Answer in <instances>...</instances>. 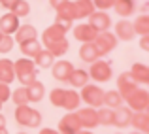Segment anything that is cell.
<instances>
[{"mask_svg":"<svg viewBox=\"0 0 149 134\" xmlns=\"http://www.w3.org/2000/svg\"><path fill=\"white\" fill-rule=\"evenodd\" d=\"M115 134H123V132H115Z\"/></svg>","mask_w":149,"mask_h":134,"instance_id":"f5cc1de1","label":"cell"},{"mask_svg":"<svg viewBox=\"0 0 149 134\" xmlns=\"http://www.w3.org/2000/svg\"><path fill=\"white\" fill-rule=\"evenodd\" d=\"M0 131H8V127H6V117L0 113Z\"/></svg>","mask_w":149,"mask_h":134,"instance_id":"f6af8a7d","label":"cell"},{"mask_svg":"<svg viewBox=\"0 0 149 134\" xmlns=\"http://www.w3.org/2000/svg\"><path fill=\"white\" fill-rule=\"evenodd\" d=\"M123 96L117 91H104V106L109 110H115L119 106H123Z\"/></svg>","mask_w":149,"mask_h":134,"instance_id":"f1b7e54d","label":"cell"},{"mask_svg":"<svg viewBox=\"0 0 149 134\" xmlns=\"http://www.w3.org/2000/svg\"><path fill=\"white\" fill-rule=\"evenodd\" d=\"M132 29H134L136 36H147L149 34V15L147 13H142L134 19L132 23Z\"/></svg>","mask_w":149,"mask_h":134,"instance_id":"4316f807","label":"cell"},{"mask_svg":"<svg viewBox=\"0 0 149 134\" xmlns=\"http://www.w3.org/2000/svg\"><path fill=\"white\" fill-rule=\"evenodd\" d=\"M10 96H11V89H10V85H6V83H0V102H8L10 100Z\"/></svg>","mask_w":149,"mask_h":134,"instance_id":"ab89813d","label":"cell"},{"mask_svg":"<svg viewBox=\"0 0 149 134\" xmlns=\"http://www.w3.org/2000/svg\"><path fill=\"white\" fill-rule=\"evenodd\" d=\"M68 47H70V44L66 40H62V42H58V44H55V45H51V47H47V51L53 57H62V55L68 51Z\"/></svg>","mask_w":149,"mask_h":134,"instance_id":"e575fe53","label":"cell"},{"mask_svg":"<svg viewBox=\"0 0 149 134\" xmlns=\"http://www.w3.org/2000/svg\"><path fill=\"white\" fill-rule=\"evenodd\" d=\"M111 117H113V110L106 108V106H102V108L96 110V119H98V125H104V127L111 125Z\"/></svg>","mask_w":149,"mask_h":134,"instance_id":"d6a6232c","label":"cell"},{"mask_svg":"<svg viewBox=\"0 0 149 134\" xmlns=\"http://www.w3.org/2000/svg\"><path fill=\"white\" fill-rule=\"evenodd\" d=\"M96 30L93 29L89 23H79V25L74 27V38H76L77 42H81V44H89V42H95L96 38Z\"/></svg>","mask_w":149,"mask_h":134,"instance_id":"8fae6325","label":"cell"},{"mask_svg":"<svg viewBox=\"0 0 149 134\" xmlns=\"http://www.w3.org/2000/svg\"><path fill=\"white\" fill-rule=\"evenodd\" d=\"M66 2H68V0H49V6H51V8H53V10H55V11H57V10H58V8H61V6H62V4H66Z\"/></svg>","mask_w":149,"mask_h":134,"instance_id":"7bdbcfd3","label":"cell"},{"mask_svg":"<svg viewBox=\"0 0 149 134\" xmlns=\"http://www.w3.org/2000/svg\"><path fill=\"white\" fill-rule=\"evenodd\" d=\"M130 74L138 83H149V68H147V64L134 62L132 68H130Z\"/></svg>","mask_w":149,"mask_h":134,"instance_id":"484cf974","label":"cell"},{"mask_svg":"<svg viewBox=\"0 0 149 134\" xmlns=\"http://www.w3.org/2000/svg\"><path fill=\"white\" fill-rule=\"evenodd\" d=\"M117 42H119V40L115 38V34H111L109 30L96 34V38H95V45L98 47V51L102 53V57L108 55V53H111V51L117 47Z\"/></svg>","mask_w":149,"mask_h":134,"instance_id":"5b68a950","label":"cell"},{"mask_svg":"<svg viewBox=\"0 0 149 134\" xmlns=\"http://www.w3.org/2000/svg\"><path fill=\"white\" fill-rule=\"evenodd\" d=\"M130 117H132V110L128 106H119L113 110V117H111V125L117 128H125L130 125Z\"/></svg>","mask_w":149,"mask_h":134,"instance_id":"5bb4252c","label":"cell"},{"mask_svg":"<svg viewBox=\"0 0 149 134\" xmlns=\"http://www.w3.org/2000/svg\"><path fill=\"white\" fill-rule=\"evenodd\" d=\"M49 102H51V106H55V108H62V102H64V89L57 87V89L51 91L49 93Z\"/></svg>","mask_w":149,"mask_h":134,"instance_id":"836d02e7","label":"cell"},{"mask_svg":"<svg viewBox=\"0 0 149 134\" xmlns=\"http://www.w3.org/2000/svg\"><path fill=\"white\" fill-rule=\"evenodd\" d=\"M0 38H2V32H0Z\"/></svg>","mask_w":149,"mask_h":134,"instance_id":"db71d44e","label":"cell"},{"mask_svg":"<svg viewBox=\"0 0 149 134\" xmlns=\"http://www.w3.org/2000/svg\"><path fill=\"white\" fill-rule=\"evenodd\" d=\"M0 4H2V6L6 8V10H10V8L15 4V0H0Z\"/></svg>","mask_w":149,"mask_h":134,"instance_id":"ee69618b","label":"cell"},{"mask_svg":"<svg viewBox=\"0 0 149 134\" xmlns=\"http://www.w3.org/2000/svg\"><path fill=\"white\" fill-rule=\"evenodd\" d=\"M79 98L89 106V108L98 110V108H102V106H104V89H102L100 85L87 83L85 87H81Z\"/></svg>","mask_w":149,"mask_h":134,"instance_id":"7a4b0ae2","label":"cell"},{"mask_svg":"<svg viewBox=\"0 0 149 134\" xmlns=\"http://www.w3.org/2000/svg\"><path fill=\"white\" fill-rule=\"evenodd\" d=\"M42 125V113L38 110H34V115H32V121H30V127L29 128H38Z\"/></svg>","mask_w":149,"mask_h":134,"instance_id":"60d3db41","label":"cell"},{"mask_svg":"<svg viewBox=\"0 0 149 134\" xmlns=\"http://www.w3.org/2000/svg\"><path fill=\"white\" fill-rule=\"evenodd\" d=\"M146 2H147V0H146Z\"/></svg>","mask_w":149,"mask_h":134,"instance_id":"11a10c76","label":"cell"},{"mask_svg":"<svg viewBox=\"0 0 149 134\" xmlns=\"http://www.w3.org/2000/svg\"><path fill=\"white\" fill-rule=\"evenodd\" d=\"M102 57V53L98 51V47L95 45V42H89V44H83L79 47V59L83 62H89V64H93L95 61H98Z\"/></svg>","mask_w":149,"mask_h":134,"instance_id":"2e32d148","label":"cell"},{"mask_svg":"<svg viewBox=\"0 0 149 134\" xmlns=\"http://www.w3.org/2000/svg\"><path fill=\"white\" fill-rule=\"evenodd\" d=\"M0 134H8V131H0Z\"/></svg>","mask_w":149,"mask_h":134,"instance_id":"681fc988","label":"cell"},{"mask_svg":"<svg viewBox=\"0 0 149 134\" xmlns=\"http://www.w3.org/2000/svg\"><path fill=\"white\" fill-rule=\"evenodd\" d=\"M79 134H93L91 131H79Z\"/></svg>","mask_w":149,"mask_h":134,"instance_id":"7dc6e473","label":"cell"},{"mask_svg":"<svg viewBox=\"0 0 149 134\" xmlns=\"http://www.w3.org/2000/svg\"><path fill=\"white\" fill-rule=\"evenodd\" d=\"M26 94H29V102H40L45 96V87L42 81H32L30 85H26Z\"/></svg>","mask_w":149,"mask_h":134,"instance_id":"d4e9b609","label":"cell"},{"mask_svg":"<svg viewBox=\"0 0 149 134\" xmlns=\"http://www.w3.org/2000/svg\"><path fill=\"white\" fill-rule=\"evenodd\" d=\"M72 70H74V64L70 61H55L53 66H51V74L57 81H68Z\"/></svg>","mask_w":149,"mask_h":134,"instance_id":"4fadbf2b","label":"cell"},{"mask_svg":"<svg viewBox=\"0 0 149 134\" xmlns=\"http://www.w3.org/2000/svg\"><path fill=\"white\" fill-rule=\"evenodd\" d=\"M111 74H113V68H111V62L108 61H95L91 64V70H89V80H95L96 83H106V81L111 80Z\"/></svg>","mask_w":149,"mask_h":134,"instance_id":"277c9868","label":"cell"},{"mask_svg":"<svg viewBox=\"0 0 149 134\" xmlns=\"http://www.w3.org/2000/svg\"><path fill=\"white\" fill-rule=\"evenodd\" d=\"M32 115H34V110L30 108L29 104L15 108V121H17V125H21V127H30Z\"/></svg>","mask_w":149,"mask_h":134,"instance_id":"603a6c76","label":"cell"},{"mask_svg":"<svg viewBox=\"0 0 149 134\" xmlns=\"http://www.w3.org/2000/svg\"><path fill=\"white\" fill-rule=\"evenodd\" d=\"M130 125H132V127H134L138 132L147 134V131H149V113H147V112H132Z\"/></svg>","mask_w":149,"mask_h":134,"instance_id":"ffe728a7","label":"cell"},{"mask_svg":"<svg viewBox=\"0 0 149 134\" xmlns=\"http://www.w3.org/2000/svg\"><path fill=\"white\" fill-rule=\"evenodd\" d=\"M130 134H143V132H138V131H136V132H130Z\"/></svg>","mask_w":149,"mask_h":134,"instance_id":"c3c4849f","label":"cell"},{"mask_svg":"<svg viewBox=\"0 0 149 134\" xmlns=\"http://www.w3.org/2000/svg\"><path fill=\"white\" fill-rule=\"evenodd\" d=\"M10 100H13V102H15V106H25V104H30V102H29V94H26V87H25V85H21V87H17L15 91H11Z\"/></svg>","mask_w":149,"mask_h":134,"instance_id":"1f68e13d","label":"cell"},{"mask_svg":"<svg viewBox=\"0 0 149 134\" xmlns=\"http://www.w3.org/2000/svg\"><path fill=\"white\" fill-rule=\"evenodd\" d=\"M68 83L72 85L74 89L85 87V85L89 83V72L83 70V68H74L72 74H70V77H68Z\"/></svg>","mask_w":149,"mask_h":134,"instance_id":"7402d4cb","label":"cell"},{"mask_svg":"<svg viewBox=\"0 0 149 134\" xmlns=\"http://www.w3.org/2000/svg\"><path fill=\"white\" fill-rule=\"evenodd\" d=\"M62 40H66V30L61 29L58 25H55V23L51 27H47L44 30V34H42V42H44L45 49L55 45V44H58V42H62Z\"/></svg>","mask_w":149,"mask_h":134,"instance_id":"8992f818","label":"cell"},{"mask_svg":"<svg viewBox=\"0 0 149 134\" xmlns=\"http://www.w3.org/2000/svg\"><path fill=\"white\" fill-rule=\"evenodd\" d=\"M13 70H15V80H19V83L21 85H30L32 81H36V76L38 72H40V68H38L36 64H34L32 59L29 57H23L19 59V61L13 62Z\"/></svg>","mask_w":149,"mask_h":134,"instance_id":"6da1fadb","label":"cell"},{"mask_svg":"<svg viewBox=\"0 0 149 134\" xmlns=\"http://www.w3.org/2000/svg\"><path fill=\"white\" fill-rule=\"evenodd\" d=\"M125 100H127V106L132 112H147L149 108V93L147 89H142V87H136Z\"/></svg>","mask_w":149,"mask_h":134,"instance_id":"3957f363","label":"cell"},{"mask_svg":"<svg viewBox=\"0 0 149 134\" xmlns=\"http://www.w3.org/2000/svg\"><path fill=\"white\" fill-rule=\"evenodd\" d=\"M76 115L79 119V125L81 128H95L98 125V119H96V110L95 108H81V110H76Z\"/></svg>","mask_w":149,"mask_h":134,"instance_id":"7c38bea8","label":"cell"},{"mask_svg":"<svg viewBox=\"0 0 149 134\" xmlns=\"http://www.w3.org/2000/svg\"><path fill=\"white\" fill-rule=\"evenodd\" d=\"M81 125L76 113H66L61 121H58V134H79Z\"/></svg>","mask_w":149,"mask_h":134,"instance_id":"9c48e42d","label":"cell"},{"mask_svg":"<svg viewBox=\"0 0 149 134\" xmlns=\"http://www.w3.org/2000/svg\"><path fill=\"white\" fill-rule=\"evenodd\" d=\"M13 45H15V40H13V36H8V34H2V38H0V53H2V55L10 53V51L13 49Z\"/></svg>","mask_w":149,"mask_h":134,"instance_id":"d590c367","label":"cell"},{"mask_svg":"<svg viewBox=\"0 0 149 134\" xmlns=\"http://www.w3.org/2000/svg\"><path fill=\"white\" fill-rule=\"evenodd\" d=\"M0 112H2V102H0Z\"/></svg>","mask_w":149,"mask_h":134,"instance_id":"f907efd6","label":"cell"},{"mask_svg":"<svg viewBox=\"0 0 149 134\" xmlns=\"http://www.w3.org/2000/svg\"><path fill=\"white\" fill-rule=\"evenodd\" d=\"M40 134H58V131H55V128H42Z\"/></svg>","mask_w":149,"mask_h":134,"instance_id":"bcb514c9","label":"cell"},{"mask_svg":"<svg viewBox=\"0 0 149 134\" xmlns=\"http://www.w3.org/2000/svg\"><path fill=\"white\" fill-rule=\"evenodd\" d=\"M72 23H74V21H70V19L62 17V15H58V13H57V17H55V25H58L61 29H64L66 32H68V30L72 29Z\"/></svg>","mask_w":149,"mask_h":134,"instance_id":"f35d334b","label":"cell"},{"mask_svg":"<svg viewBox=\"0 0 149 134\" xmlns=\"http://www.w3.org/2000/svg\"><path fill=\"white\" fill-rule=\"evenodd\" d=\"M81 104V98H79V93L76 89H70V91H64V102H62V108L66 112H76Z\"/></svg>","mask_w":149,"mask_h":134,"instance_id":"cb8c5ba5","label":"cell"},{"mask_svg":"<svg viewBox=\"0 0 149 134\" xmlns=\"http://www.w3.org/2000/svg\"><path fill=\"white\" fill-rule=\"evenodd\" d=\"M21 19L17 15H13L11 11H6V13L0 17V32L2 34H8V36H13L15 30L21 27Z\"/></svg>","mask_w":149,"mask_h":134,"instance_id":"30bf717a","label":"cell"},{"mask_svg":"<svg viewBox=\"0 0 149 134\" xmlns=\"http://www.w3.org/2000/svg\"><path fill=\"white\" fill-rule=\"evenodd\" d=\"M74 15L76 19H89L91 13L95 11L93 0H74Z\"/></svg>","mask_w":149,"mask_h":134,"instance_id":"e0dca14e","label":"cell"},{"mask_svg":"<svg viewBox=\"0 0 149 134\" xmlns=\"http://www.w3.org/2000/svg\"><path fill=\"white\" fill-rule=\"evenodd\" d=\"M38 38V30L34 29L32 25H21L17 30H15L13 34V40L17 42V44H23V42H29V40H36Z\"/></svg>","mask_w":149,"mask_h":134,"instance_id":"ac0fdd59","label":"cell"},{"mask_svg":"<svg viewBox=\"0 0 149 134\" xmlns=\"http://www.w3.org/2000/svg\"><path fill=\"white\" fill-rule=\"evenodd\" d=\"M57 13L58 15H62V17H66V19H70V21H76V15H74V4L70 2H66V4H62L61 8L57 10Z\"/></svg>","mask_w":149,"mask_h":134,"instance_id":"8d00e7d4","label":"cell"},{"mask_svg":"<svg viewBox=\"0 0 149 134\" xmlns=\"http://www.w3.org/2000/svg\"><path fill=\"white\" fill-rule=\"evenodd\" d=\"M89 25L96 30V32H106V30L111 29V17H109L106 11H100V10H95L89 17Z\"/></svg>","mask_w":149,"mask_h":134,"instance_id":"52a82bcc","label":"cell"},{"mask_svg":"<svg viewBox=\"0 0 149 134\" xmlns=\"http://www.w3.org/2000/svg\"><path fill=\"white\" fill-rule=\"evenodd\" d=\"M115 38L117 40H125V42H130V40H134V36H136V32H134V29H132V23L128 21V19H121V21H117L115 23Z\"/></svg>","mask_w":149,"mask_h":134,"instance_id":"9a60e30c","label":"cell"},{"mask_svg":"<svg viewBox=\"0 0 149 134\" xmlns=\"http://www.w3.org/2000/svg\"><path fill=\"white\" fill-rule=\"evenodd\" d=\"M17 134H26V132H17Z\"/></svg>","mask_w":149,"mask_h":134,"instance_id":"816d5d0a","label":"cell"},{"mask_svg":"<svg viewBox=\"0 0 149 134\" xmlns=\"http://www.w3.org/2000/svg\"><path fill=\"white\" fill-rule=\"evenodd\" d=\"M113 8H115V13L119 15L121 19H128L136 11L134 0H115V2H113Z\"/></svg>","mask_w":149,"mask_h":134,"instance_id":"44dd1931","label":"cell"},{"mask_svg":"<svg viewBox=\"0 0 149 134\" xmlns=\"http://www.w3.org/2000/svg\"><path fill=\"white\" fill-rule=\"evenodd\" d=\"M113 2H115V0H93V6H95V10L106 11V10H109V8H113Z\"/></svg>","mask_w":149,"mask_h":134,"instance_id":"74e56055","label":"cell"},{"mask_svg":"<svg viewBox=\"0 0 149 134\" xmlns=\"http://www.w3.org/2000/svg\"><path fill=\"white\" fill-rule=\"evenodd\" d=\"M32 61H34V64H36L38 68H51L53 62H55V57L49 53L47 49H40Z\"/></svg>","mask_w":149,"mask_h":134,"instance_id":"83f0119b","label":"cell"},{"mask_svg":"<svg viewBox=\"0 0 149 134\" xmlns=\"http://www.w3.org/2000/svg\"><path fill=\"white\" fill-rule=\"evenodd\" d=\"M136 87H140V83L134 80V77H132L130 72H123L119 77H117V93L123 96V100H125V98H127Z\"/></svg>","mask_w":149,"mask_h":134,"instance_id":"ba28073f","label":"cell"},{"mask_svg":"<svg viewBox=\"0 0 149 134\" xmlns=\"http://www.w3.org/2000/svg\"><path fill=\"white\" fill-rule=\"evenodd\" d=\"M19 47H21V53L25 55V57L34 59V57H36V53L42 49V44L38 42V38H36V40H29V42H23V44H19Z\"/></svg>","mask_w":149,"mask_h":134,"instance_id":"f546056e","label":"cell"},{"mask_svg":"<svg viewBox=\"0 0 149 134\" xmlns=\"http://www.w3.org/2000/svg\"><path fill=\"white\" fill-rule=\"evenodd\" d=\"M13 80H15L13 61H10V59H0V83L10 85Z\"/></svg>","mask_w":149,"mask_h":134,"instance_id":"d6986e66","label":"cell"},{"mask_svg":"<svg viewBox=\"0 0 149 134\" xmlns=\"http://www.w3.org/2000/svg\"><path fill=\"white\" fill-rule=\"evenodd\" d=\"M140 47H142L143 51H149V34L140 38Z\"/></svg>","mask_w":149,"mask_h":134,"instance_id":"b9f144b4","label":"cell"},{"mask_svg":"<svg viewBox=\"0 0 149 134\" xmlns=\"http://www.w3.org/2000/svg\"><path fill=\"white\" fill-rule=\"evenodd\" d=\"M8 11H11L13 15H17L19 19H21V17H26V15L30 13V4L26 2V0H15V4Z\"/></svg>","mask_w":149,"mask_h":134,"instance_id":"4dcf8cb0","label":"cell"}]
</instances>
